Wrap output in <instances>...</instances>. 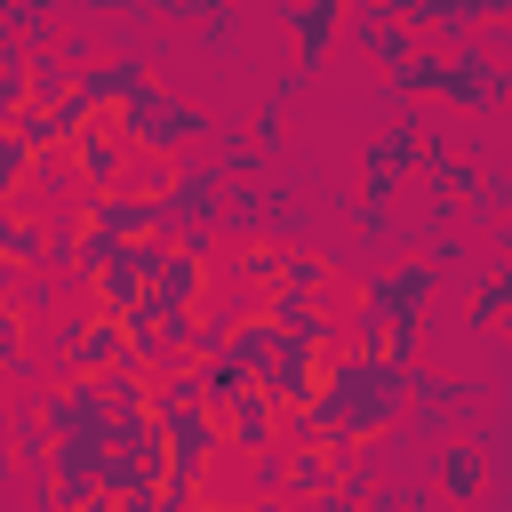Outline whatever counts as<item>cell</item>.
Wrapping results in <instances>:
<instances>
[{"mask_svg":"<svg viewBox=\"0 0 512 512\" xmlns=\"http://www.w3.org/2000/svg\"><path fill=\"white\" fill-rule=\"evenodd\" d=\"M104 128L112 136H128V152L136 160H184V152H200V136H216V120H208V104H192V96H176V88H144V96H128L120 112H104Z\"/></svg>","mask_w":512,"mask_h":512,"instance_id":"cell-1","label":"cell"},{"mask_svg":"<svg viewBox=\"0 0 512 512\" xmlns=\"http://www.w3.org/2000/svg\"><path fill=\"white\" fill-rule=\"evenodd\" d=\"M40 352L64 368V376H112L120 360H128V320L120 312H80V320H56L48 336H40Z\"/></svg>","mask_w":512,"mask_h":512,"instance_id":"cell-2","label":"cell"},{"mask_svg":"<svg viewBox=\"0 0 512 512\" xmlns=\"http://www.w3.org/2000/svg\"><path fill=\"white\" fill-rule=\"evenodd\" d=\"M424 152H432V120H424V104H408L384 136L360 144V192H408L424 176Z\"/></svg>","mask_w":512,"mask_h":512,"instance_id":"cell-3","label":"cell"},{"mask_svg":"<svg viewBox=\"0 0 512 512\" xmlns=\"http://www.w3.org/2000/svg\"><path fill=\"white\" fill-rule=\"evenodd\" d=\"M224 192H232V176H224L208 152H184V160L168 168V192H160V208H168V240H184V232H200V224L224 232Z\"/></svg>","mask_w":512,"mask_h":512,"instance_id":"cell-4","label":"cell"},{"mask_svg":"<svg viewBox=\"0 0 512 512\" xmlns=\"http://www.w3.org/2000/svg\"><path fill=\"white\" fill-rule=\"evenodd\" d=\"M440 256H392V264H376L368 280H360V304H376L384 320H432V296H440Z\"/></svg>","mask_w":512,"mask_h":512,"instance_id":"cell-5","label":"cell"},{"mask_svg":"<svg viewBox=\"0 0 512 512\" xmlns=\"http://www.w3.org/2000/svg\"><path fill=\"white\" fill-rule=\"evenodd\" d=\"M40 424L56 440H88V448H112V400L96 376H64V384H40Z\"/></svg>","mask_w":512,"mask_h":512,"instance_id":"cell-6","label":"cell"},{"mask_svg":"<svg viewBox=\"0 0 512 512\" xmlns=\"http://www.w3.org/2000/svg\"><path fill=\"white\" fill-rule=\"evenodd\" d=\"M432 104H448V112H464V120H488V112L504 104V64H496L480 40L448 48V64H440V96H432Z\"/></svg>","mask_w":512,"mask_h":512,"instance_id":"cell-7","label":"cell"},{"mask_svg":"<svg viewBox=\"0 0 512 512\" xmlns=\"http://www.w3.org/2000/svg\"><path fill=\"white\" fill-rule=\"evenodd\" d=\"M160 256H168V240H128V248H112V256H104V272L88 280V288H96V304L128 320V312L160 288Z\"/></svg>","mask_w":512,"mask_h":512,"instance_id":"cell-8","label":"cell"},{"mask_svg":"<svg viewBox=\"0 0 512 512\" xmlns=\"http://www.w3.org/2000/svg\"><path fill=\"white\" fill-rule=\"evenodd\" d=\"M80 224L88 232H104V240H168V208L152 200V192H88L80 200Z\"/></svg>","mask_w":512,"mask_h":512,"instance_id":"cell-9","label":"cell"},{"mask_svg":"<svg viewBox=\"0 0 512 512\" xmlns=\"http://www.w3.org/2000/svg\"><path fill=\"white\" fill-rule=\"evenodd\" d=\"M344 16H352V0H280V24L296 40V72L304 80L344 48Z\"/></svg>","mask_w":512,"mask_h":512,"instance_id":"cell-10","label":"cell"},{"mask_svg":"<svg viewBox=\"0 0 512 512\" xmlns=\"http://www.w3.org/2000/svg\"><path fill=\"white\" fill-rule=\"evenodd\" d=\"M424 480H432V488H440L456 512H472V504L488 496V448H480L472 432H448V440L424 456Z\"/></svg>","mask_w":512,"mask_h":512,"instance_id":"cell-11","label":"cell"},{"mask_svg":"<svg viewBox=\"0 0 512 512\" xmlns=\"http://www.w3.org/2000/svg\"><path fill=\"white\" fill-rule=\"evenodd\" d=\"M344 48H352V56H368L376 72H392V64H400V56H416L424 40H416V24H400L384 0H368V8H352V16H344Z\"/></svg>","mask_w":512,"mask_h":512,"instance_id":"cell-12","label":"cell"},{"mask_svg":"<svg viewBox=\"0 0 512 512\" xmlns=\"http://www.w3.org/2000/svg\"><path fill=\"white\" fill-rule=\"evenodd\" d=\"M144 88H152V64H144L136 48H104V56L80 72V96L96 104V120H104V112H120L128 96H144Z\"/></svg>","mask_w":512,"mask_h":512,"instance_id":"cell-13","label":"cell"},{"mask_svg":"<svg viewBox=\"0 0 512 512\" xmlns=\"http://www.w3.org/2000/svg\"><path fill=\"white\" fill-rule=\"evenodd\" d=\"M320 376H328V352L320 344H296V336H280V352H272V368L256 376L280 408H304V400H320Z\"/></svg>","mask_w":512,"mask_h":512,"instance_id":"cell-14","label":"cell"},{"mask_svg":"<svg viewBox=\"0 0 512 512\" xmlns=\"http://www.w3.org/2000/svg\"><path fill=\"white\" fill-rule=\"evenodd\" d=\"M224 280L240 288V296H264V288H280L288 280V240H224Z\"/></svg>","mask_w":512,"mask_h":512,"instance_id":"cell-15","label":"cell"},{"mask_svg":"<svg viewBox=\"0 0 512 512\" xmlns=\"http://www.w3.org/2000/svg\"><path fill=\"white\" fill-rule=\"evenodd\" d=\"M72 168H80V184H88V192H120V184H128V168H136V152H128V136H112V128L96 120V128L72 144Z\"/></svg>","mask_w":512,"mask_h":512,"instance_id":"cell-16","label":"cell"},{"mask_svg":"<svg viewBox=\"0 0 512 512\" xmlns=\"http://www.w3.org/2000/svg\"><path fill=\"white\" fill-rule=\"evenodd\" d=\"M264 448H280V400L256 384V392L224 416V456H240V464H248V456H264Z\"/></svg>","mask_w":512,"mask_h":512,"instance_id":"cell-17","label":"cell"},{"mask_svg":"<svg viewBox=\"0 0 512 512\" xmlns=\"http://www.w3.org/2000/svg\"><path fill=\"white\" fill-rule=\"evenodd\" d=\"M208 288H216V256H192V248H176L168 240V256H160V304H176V312H200L208 304Z\"/></svg>","mask_w":512,"mask_h":512,"instance_id":"cell-18","label":"cell"},{"mask_svg":"<svg viewBox=\"0 0 512 512\" xmlns=\"http://www.w3.org/2000/svg\"><path fill=\"white\" fill-rule=\"evenodd\" d=\"M440 64H448L440 40H424L416 56H400V64L384 72V104H400V112H408V104H432V96H440Z\"/></svg>","mask_w":512,"mask_h":512,"instance_id":"cell-19","label":"cell"},{"mask_svg":"<svg viewBox=\"0 0 512 512\" xmlns=\"http://www.w3.org/2000/svg\"><path fill=\"white\" fill-rule=\"evenodd\" d=\"M160 480H168V448H152V456L104 448V496H160Z\"/></svg>","mask_w":512,"mask_h":512,"instance_id":"cell-20","label":"cell"},{"mask_svg":"<svg viewBox=\"0 0 512 512\" xmlns=\"http://www.w3.org/2000/svg\"><path fill=\"white\" fill-rule=\"evenodd\" d=\"M504 304H512V264H488V272L472 280V296H464V328H480V336H496V320H504Z\"/></svg>","mask_w":512,"mask_h":512,"instance_id":"cell-21","label":"cell"},{"mask_svg":"<svg viewBox=\"0 0 512 512\" xmlns=\"http://www.w3.org/2000/svg\"><path fill=\"white\" fill-rule=\"evenodd\" d=\"M16 144L40 160V152H72V120L56 112V104H24L16 112Z\"/></svg>","mask_w":512,"mask_h":512,"instance_id":"cell-22","label":"cell"},{"mask_svg":"<svg viewBox=\"0 0 512 512\" xmlns=\"http://www.w3.org/2000/svg\"><path fill=\"white\" fill-rule=\"evenodd\" d=\"M272 352H280V328H272L264 312H248V320L232 328V352H224V360H232L240 376H264V368H272Z\"/></svg>","mask_w":512,"mask_h":512,"instance_id":"cell-23","label":"cell"},{"mask_svg":"<svg viewBox=\"0 0 512 512\" xmlns=\"http://www.w3.org/2000/svg\"><path fill=\"white\" fill-rule=\"evenodd\" d=\"M264 224H272V200L256 184H232L224 192V240H264Z\"/></svg>","mask_w":512,"mask_h":512,"instance_id":"cell-24","label":"cell"},{"mask_svg":"<svg viewBox=\"0 0 512 512\" xmlns=\"http://www.w3.org/2000/svg\"><path fill=\"white\" fill-rule=\"evenodd\" d=\"M72 88H80V64H72L64 48H40V56H32V104H64Z\"/></svg>","mask_w":512,"mask_h":512,"instance_id":"cell-25","label":"cell"},{"mask_svg":"<svg viewBox=\"0 0 512 512\" xmlns=\"http://www.w3.org/2000/svg\"><path fill=\"white\" fill-rule=\"evenodd\" d=\"M232 184H256V168H264V144L248 136V128H216V152H208Z\"/></svg>","mask_w":512,"mask_h":512,"instance_id":"cell-26","label":"cell"},{"mask_svg":"<svg viewBox=\"0 0 512 512\" xmlns=\"http://www.w3.org/2000/svg\"><path fill=\"white\" fill-rule=\"evenodd\" d=\"M336 472V448H288V504H312Z\"/></svg>","mask_w":512,"mask_h":512,"instance_id":"cell-27","label":"cell"},{"mask_svg":"<svg viewBox=\"0 0 512 512\" xmlns=\"http://www.w3.org/2000/svg\"><path fill=\"white\" fill-rule=\"evenodd\" d=\"M192 48H200V56H216V64H224V56H232V48H240V8H232V0H216V8H208V16H200V24H192Z\"/></svg>","mask_w":512,"mask_h":512,"instance_id":"cell-28","label":"cell"},{"mask_svg":"<svg viewBox=\"0 0 512 512\" xmlns=\"http://www.w3.org/2000/svg\"><path fill=\"white\" fill-rule=\"evenodd\" d=\"M96 384H104L112 416H152V376H144V368H128V360H120V368H112V376H96Z\"/></svg>","mask_w":512,"mask_h":512,"instance_id":"cell-29","label":"cell"},{"mask_svg":"<svg viewBox=\"0 0 512 512\" xmlns=\"http://www.w3.org/2000/svg\"><path fill=\"white\" fill-rule=\"evenodd\" d=\"M24 176H32V152L16 144V120L0 112V208H16V192H24Z\"/></svg>","mask_w":512,"mask_h":512,"instance_id":"cell-30","label":"cell"},{"mask_svg":"<svg viewBox=\"0 0 512 512\" xmlns=\"http://www.w3.org/2000/svg\"><path fill=\"white\" fill-rule=\"evenodd\" d=\"M464 216H472V224H496V216H512V160H504V168H488V184L464 200Z\"/></svg>","mask_w":512,"mask_h":512,"instance_id":"cell-31","label":"cell"},{"mask_svg":"<svg viewBox=\"0 0 512 512\" xmlns=\"http://www.w3.org/2000/svg\"><path fill=\"white\" fill-rule=\"evenodd\" d=\"M352 224H360L368 240H384V248H392V240H400V216H392V192H360V200H352Z\"/></svg>","mask_w":512,"mask_h":512,"instance_id":"cell-32","label":"cell"},{"mask_svg":"<svg viewBox=\"0 0 512 512\" xmlns=\"http://www.w3.org/2000/svg\"><path fill=\"white\" fill-rule=\"evenodd\" d=\"M344 336H352V352H384V336H392V320H384L376 304H344Z\"/></svg>","mask_w":512,"mask_h":512,"instance_id":"cell-33","label":"cell"},{"mask_svg":"<svg viewBox=\"0 0 512 512\" xmlns=\"http://www.w3.org/2000/svg\"><path fill=\"white\" fill-rule=\"evenodd\" d=\"M248 496H288V448L248 456Z\"/></svg>","mask_w":512,"mask_h":512,"instance_id":"cell-34","label":"cell"},{"mask_svg":"<svg viewBox=\"0 0 512 512\" xmlns=\"http://www.w3.org/2000/svg\"><path fill=\"white\" fill-rule=\"evenodd\" d=\"M424 328H432V320H392V336H384V360H392V368H416V352H424Z\"/></svg>","mask_w":512,"mask_h":512,"instance_id":"cell-35","label":"cell"},{"mask_svg":"<svg viewBox=\"0 0 512 512\" xmlns=\"http://www.w3.org/2000/svg\"><path fill=\"white\" fill-rule=\"evenodd\" d=\"M216 0H136V16H160V24H200Z\"/></svg>","mask_w":512,"mask_h":512,"instance_id":"cell-36","label":"cell"},{"mask_svg":"<svg viewBox=\"0 0 512 512\" xmlns=\"http://www.w3.org/2000/svg\"><path fill=\"white\" fill-rule=\"evenodd\" d=\"M0 352H32V320H24L8 296H0Z\"/></svg>","mask_w":512,"mask_h":512,"instance_id":"cell-37","label":"cell"},{"mask_svg":"<svg viewBox=\"0 0 512 512\" xmlns=\"http://www.w3.org/2000/svg\"><path fill=\"white\" fill-rule=\"evenodd\" d=\"M240 128H248V136H256V144H264V160H272V152H280V112H272V104H256V112H248V120H240Z\"/></svg>","mask_w":512,"mask_h":512,"instance_id":"cell-38","label":"cell"},{"mask_svg":"<svg viewBox=\"0 0 512 512\" xmlns=\"http://www.w3.org/2000/svg\"><path fill=\"white\" fill-rule=\"evenodd\" d=\"M296 96H304V72H296V64H288V72H280V80H272V88H264V104H272V112H288V104H296Z\"/></svg>","mask_w":512,"mask_h":512,"instance_id":"cell-39","label":"cell"},{"mask_svg":"<svg viewBox=\"0 0 512 512\" xmlns=\"http://www.w3.org/2000/svg\"><path fill=\"white\" fill-rule=\"evenodd\" d=\"M480 48H488V56H496V64H504V72H512V16H496V24H488V40H480Z\"/></svg>","mask_w":512,"mask_h":512,"instance_id":"cell-40","label":"cell"},{"mask_svg":"<svg viewBox=\"0 0 512 512\" xmlns=\"http://www.w3.org/2000/svg\"><path fill=\"white\" fill-rule=\"evenodd\" d=\"M72 8H80V16H128V24H136V0H72Z\"/></svg>","mask_w":512,"mask_h":512,"instance_id":"cell-41","label":"cell"},{"mask_svg":"<svg viewBox=\"0 0 512 512\" xmlns=\"http://www.w3.org/2000/svg\"><path fill=\"white\" fill-rule=\"evenodd\" d=\"M488 248H496V264H512V216H496V224H488Z\"/></svg>","mask_w":512,"mask_h":512,"instance_id":"cell-42","label":"cell"},{"mask_svg":"<svg viewBox=\"0 0 512 512\" xmlns=\"http://www.w3.org/2000/svg\"><path fill=\"white\" fill-rule=\"evenodd\" d=\"M112 512H160L152 496H112Z\"/></svg>","mask_w":512,"mask_h":512,"instance_id":"cell-43","label":"cell"},{"mask_svg":"<svg viewBox=\"0 0 512 512\" xmlns=\"http://www.w3.org/2000/svg\"><path fill=\"white\" fill-rule=\"evenodd\" d=\"M496 344H504V352H512V304H504V320H496Z\"/></svg>","mask_w":512,"mask_h":512,"instance_id":"cell-44","label":"cell"},{"mask_svg":"<svg viewBox=\"0 0 512 512\" xmlns=\"http://www.w3.org/2000/svg\"><path fill=\"white\" fill-rule=\"evenodd\" d=\"M80 512H112V496H88V504H80Z\"/></svg>","mask_w":512,"mask_h":512,"instance_id":"cell-45","label":"cell"},{"mask_svg":"<svg viewBox=\"0 0 512 512\" xmlns=\"http://www.w3.org/2000/svg\"><path fill=\"white\" fill-rule=\"evenodd\" d=\"M496 112H512V72H504V104H496Z\"/></svg>","mask_w":512,"mask_h":512,"instance_id":"cell-46","label":"cell"},{"mask_svg":"<svg viewBox=\"0 0 512 512\" xmlns=\"http://www.w3.org/2000/svg\"><path fill=\"white\" fill-rule=\"evenodd\" d=\"M0 256H8V208H0Z\"/></svg>","mask_w":512,"mask_h":512,"instance_id":"cell-47","label":"cell"},{"mask_svg":"<svg viewBox=\"0 0 512 512\" xmlns=\"http://www.w3.org/2000/svg\"><path fill=\"white\" fill-rule=\"evenodd\" d=\"M352 512H368V504H352Z\"/></svg>","mask_w":512,"mask_h":512,"instance_id":"cell-48","label":"cell"}]
</instances>
